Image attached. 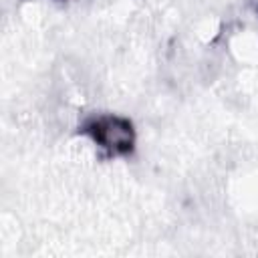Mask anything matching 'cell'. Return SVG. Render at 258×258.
I'll use <instances>...</instances> for the list:
<instances>
[{
    "label": "cell",
    "instance_id": "cell-1",
    "mask_svg": "<svg viewBox=\"0 0 258 258\" xmlns=\"http://www.w3.org/2000/svg\"><path fill=\"white\" fill-rule=\"evenodd\" d=\"M85 131L99 147L107 149L113 155L129 153L135 145V129L131 121L119 115H101L93 119L85 127Z\"/></svg>",
    "mask_w": 258,
    "mask_h": 258
}]
</instances>
